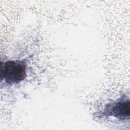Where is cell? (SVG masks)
<instances>
[{"label": "cell", "instance_id": "obj_1", "mask_svg": "<svg viewBox=\"0 0 130 130\" xmlns=\"http://www.w3.org/2000/svg\"><path fill=\"white\" fill-rule=\"evenodd\" d=\"M26 77V65L24 61L7 60L2 62L1 81L5 84L12 85L23 81Z\"/></svg>", "mask_w": 130, "mask_h": 130}, {"label": "cell", "instance_id": "obj_2", "mask_svg": "<svg viewBox=\"0 0 130 130\" xmlns=\"http://www.w3.org/2000/svg\"><path fill=\"white\" fill-rule=\"evenodd\" d=\"M129 101L125 99L107 104L102 112V115L104 116H111L120 120L129 119Z\"/></svg>", "mask_w": 130, "mask_h": 130}]
</instances>
